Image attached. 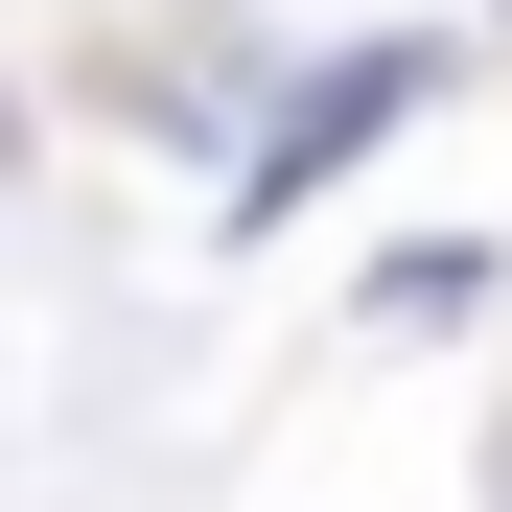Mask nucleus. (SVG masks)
I'll list each match as a JSON object with an SVG mask.
<instances>
[{
  "label": "nucleus",
  "mask_w": 512,
  "mask_h": 512,
  "mask_svg": "<svg viewBox=\"0 0 512 512\" xmlns=\"http://www.w3.org/2000/svg\"><path fill=\"white\" fill-rule=\"evenodd\" d=\"M419 70H443V47H350V70H326L280 140H256V187H233V210H303V187H326V163H350L373 117H419Z\"/></svg>",
  "instance_id": "nucleus-1"
}]
</instances>
